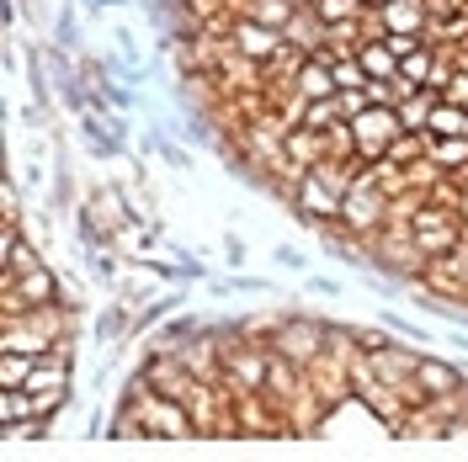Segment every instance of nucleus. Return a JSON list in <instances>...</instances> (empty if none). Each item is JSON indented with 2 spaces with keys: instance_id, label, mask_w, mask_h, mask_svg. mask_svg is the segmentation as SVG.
Listing matches in <instances>:
<instances>
[{
  "instance_id": "nucleus-6",
  "label": "nucleus",
  "mask_w": 468,
  "mask_h": 462,
  "mask_svg": "<svg viewBox=\"0 0 468 462\" xmlns=\"http://www.w3.org/2000/svg\"><path fill=\"white\" fill-rule=\"evenodd\" d=\"M229 43L245 58L266 64V58H277L282 48H288V32H282V27H266V22H256V16H229Z\"/></svg>"
},
{
  "instance_id": "nucleus-10",
  "label": "nucleus",
  "mask_w": 468,
  "mask_h": 462,
  "mask_svg": "<svg viewBox=\"0 0 468 462\" xmlns=\"http://www.w3.org/2000/svg\"><path fill=\"white\" fill-rule=\"evenodd\" d=\"M373 22L383 32H420L426 27V0H378Z\"/></svg>"
},
{
  "instance_id": "nucleus-15",
  "label": "nucleus",
  "mask_w": 468,
  "mask_h": 462,
  "mask_svg": "<svg viewBox=\"0 0 468 462\" xmlns=\"http://www.w3.org/2000/svg\"><path fill=\"white\" fill-rule=\"evenodd\" d=\"M431 107H437V96H431V86H426V90H415L410 101H399L394 112H399V122H405L410 133H426V122H431Z\"/></svg>"
},
{
  "instance_id": "nucleus-21",
  "label": "nucleus",
  "mask_w": 468,
  "mask_h": 462,
  "mask_svg": "<svg viewBox=\"0 0 468 462\" xmlns=\"http://www.w3.org/2000/svg\"><path fill=\"white\" fill-rule=\"evenodd\" d=\"M463 133H468V122H463Z\"/></svg>"
},
{
  "instance_id": "nucleus-16",
  "label": "nucleus",
  "mask_w": 468,
  "mask_h": 462,
  "mask_svg": "<svg viewBox=\"0 0 468 462\" xmlns=\"http://www.w3.org/2000/svg\"><path fill=\"white\" fill-rule=\"evenodd\" d=\"M431 160L441 171H468V133H441L431 144Z\"/></svg>"
},
{
  "instance_id": "nucleus-1",
  "label": "nucleus",
  "mask_w": 468,
  "mask_h": 462,
  "mask_svg": "<svg viewBox=\"0 0 468 462\" xmlns=\"http://www.w3.org/2000/svg\"><path fill=\"white\" fill-rule=\"evenodd\" d=\"M388 224V181H383L378 165H362L356 181H351L346 203H341V229L351 234H373Z\"/></svg>"
},
{
  "instance_id": "nucleus-4",
  "label": "nucleus",
  "mask_w": 468,
  "mask_h": 462,
  "mask_svg": "<svg viewBox=\"0 0 468 462\" xmlns=\"http://www.w3.org/2000/svg\"><path fill=\"white\" fill-rule=\"evenodd\" d=\"M181 399H165V394H154L144 404V415H122L117 420V431L128 436H171V441H181V436H197V420H186L181 415Z\"/></svg>"
},
{
  "instance_id": "nucleus-3",
  "label": "nucleus",
  "mask_w": 468,
  "mask_h": 462,
  "mask_svg": "<svg viewBox=\"0 0 468 462\" xmlns=\"http://www.w3.org/2000/svg\"><path fill=\"white\" fill-rule=\"evenodd\" d=\"M405 133V122L394 107H367V112L351 117V139H356V160L362 165H378L383 154L394 149V139Z\"/></svg>"
},
{
  "instance_id": "nucleus-9",
  "label": "nucleus",
  "mask_w": 468,
  "mask_h": 462,
  "mask_svg": "<svg viewBox=\"0 0 468 462\" xmlns=\"http://www.w3.org/2000/svg\"><path fill=\"white\" fill-rule=\"evenodd\" d=\"M420 277H426V288H437V292H468V229L458 234V245L447 256L426 260Z\"/></svg>"
},
{
  "instance_id": "nucleus-19",
  "label": "nucleus",
  "mask_w": 468,
  "mask_h": 462,
  "mask_svg": "<svg viewBox=\"0 0 468 462\" xmlns=\"http://www.w3.org/2000/svg\"><path fill=\"white\" fill-rule=\"evenodd\" d=\"M441 90H447V101H452V107H463V112H468V75H463V69H452Z\"/></svg>"
},
{
  "instance_id": "nucleus-5",
  "label": "nucleus",
  "mask_w": 468,
  "mask_h": 462,
  "mask_svg": "<svg viewBox=\"0 0 468 462\" xmlns=\"http://www.w3.org/2000/svg\"><path fill=\"white\" fill-rule=\"evenodd\" d=\"M330 341H335V335H324L320 324H303V319H292V324H277V330H271V346L282 351L288 362H298V367H314Z\"/></svg>"
},
{
  "instance_id": "nucleus-13",
  "label": "nucleus",
  "mask_w": 468,
  "mask_h": 462,
  "mask_svg": "<svg viewBox=\"0 0 468 462\" xmlns=\"http://www.w3.org/2000/svg\"><path fill=\"white\" fill-rule=\"evenodd\" d=\"M356 58H362V69H367L373 80L399 75V48H394V37H388V32H383V37H367V43L356 48Z\"/></svg>"
},
{
  "instance_id": "nucleus-18",
  "label": "nucleus",
  "mask_w": 468,
  "mask_h": 462,
  "mask_svg": "<svg viewBox=\"0 0 468 462\" xmlns=\"http://www.w3.org/2000/svg\"><path fill=\"white\" fill-rule=\"evenodd\" d=\"M431 69H437V54H431L426 43H420V48H410V54L399 58V75H410L415 86H426V80H431Z\"/></svg>"
},
{
  "instance_id": "nucleus-14",
  "label": "nucleus",
  "mask_w": 468,
  "mask_h": 462,
  "mask_svg": "<svg viewBox=\"0 0 468 462\" xmlns=\"http://www.w3.org/2000/svg\"><path fill=\"white\" fill-rule=\"evenodd\" d=\"M314 11H320L324 27H341V22H362V16H373L367 0H314Z\"/></svg>"
},
{
  "instance_id": "nucleus-12",
  "label": "nucleus",
  "mask_w": 468,
  "mask_h": 462,
  "mask_svg": "<svg viewBox=\"0 0 468 462\" xmlns=\"http://www.w3.org/2000/svg\"><path fill=\"white\" fill-rule=\"evenodd\" d=\"M415 377H420V388H426L431 399H458V394H463V377L452 373L447 362H431V356L415 362Z\"/></svg>"
},
{
  "instance_id": "nucleus-2",
  "label": "nucleus",
  "mask_w": 468,
  "mask_h": 462,
  "mask_svg": "<svg viewBox=\"0 0 468 462\" xmlns=\"http://www.w3.org/2000/svg\"><path fill=\"white\" fill-rule=\"evenodd\" d=\"M410 229H415V245H420V250H426V260H431V256H447L468 224L458 218V207H452V203H415V213H410Z\"/></svg>"
},
{
  "instance_id": "nucleus-11",
  "label": "nucleus",
  "mask_w": 468,
  "mask_h": 462,
  "mask_svg": "<svg viewBox=\"0 0 468 462\" xmlns=\"http://www.w3.org/2000/svg\"><path fill=\"white\" fill-rule=\"evenodd\" d=\"M292 90L303 96V101H324V96H335V69H330V58H303V69L292 75Z\"/></svg>"
},
{
  "instance_id": "nucleus-17",
  "label": "nucleus",
  "mask_w": 468,
  "mask_h": 462,
  "mask_svg": "<svg viewBox=\"0 0 468 462\" xmlns=\"http://www.w3.org/2000/svg\"><path fill=\"white\" fill-rule=\"evenodd\" d=\"M463 122H468L463 107H452V101H437V107H431V122H426V133H431V139H441V133H463Z\"/></svg>"
},
{
  "instance_id": "nucleus-20",
  "label": "nucleus",
  "mask_w": 468,
  "mask_h": 462,
  "mask_svg": "<svg viewBox=\"0 0 468 462\" xmlns=\"http://www.w3.org/2000/svg\"><path fill=\"white\" fill-rule=\"evenodd\" d=\"M303 5H314V0H303Z\"/></svg>"
},
{
  "instance_id": "nucleus-7",
  "label": "nucleus",
  "mask_w": 468,
  "mask_h": 462,
  "mask_svg": "<svg viewBox=\"0 0 468 462\" xmlns=\"http://www.w3.org/2000/svg\"><path fill=\"white\" fill-rule=\"evenodd\" d=\"M292 203H298V213H309L314 224H335L341 218V192L324 181V175H314V171H303L298 175V192H292Z\"/></svg>"
},
{
  "instance_id": "nucleus-8",
  "label": "nucleus",
  "mask_w": 468,
  "mask_h": 462,
  "mask_svg": "<svg viewBox=\"0 0 468 462\" xmlns=\"http://www.w3.org/2000/svg\"><path fill=\"white\" fill-rule=\"evenodd\" d=\"M320 160H330V133L314 128V122L288 128V139H282V165H292V171H314Z\"/></svg>"
}]
</instances>
